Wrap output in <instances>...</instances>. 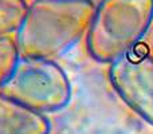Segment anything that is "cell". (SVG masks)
Wrapping results in <instances>:
<instances>
[{
    "instance_id": "277c9868",
    "label": "cell",
    "mask_w": 153,
    "mask_h": 134,
    "mask_svg": "<svg viewBox=\"0 0 153 134\" xmlns=\"http://www.w3.org/2000/svg\"><path fill=\"white\" fill-rule=\"evenodd\" d=\"M108 75L120 98L153 126V56L134 50L111 62Z\"/></svg>"
},
{
    "instance_id": "6da1fadb",
    "label": "cell",
    "mask_w": 153,
    "mask_h": 134,
    "mask_svg": "<svg viewBox=\"0 0 153 134\" xmlns=\"http://www.w3.org/2000/svg\"><path fill=\"white\" fill-rule=\"evenodd\" d=\"M93 0H34L16 32L19 55L55 59L73 48L87 32Z\"/></svg>"
},
{
    "instance_id": "7a4b0ae2",
    "label": "cell",
    "mask_w": 153,
    "mask_h": 134,
    "mask_svg": "<svg viewBox=\"0 0 153 134\" xmlns=\"http://www.w3.org/2000/svg\"><path fill=\"white\" fill-rule=\"evenodd\" d=\"M153 21V0H100L86 32L90 56L109 63L134 51Z\"/></svg>"
},
{
    "instance_id": "52a82bcc",
    "label": "cell",
    "mask_w": 153,
    "mask_h": 134,
    "mask_svg": "<svg viewBox=\"0 0 153 134\" xmlns=\"http://www.w3.org/2000/svg\"><path fill=\"white\" fill-rule=\"evenodd\" d=\"M20 58L15 38L7 36L0 39V89L13 73Z\"/></svg>"
},
{
    "instance_id": "3957f363",
    "label": "cell",
    "mask_w": 153,
    "mask_h": 134,
    "mask_svg": "<svg viewBox=\"0 0 153 134\" xmlns=\"http://www.w3.org/2000/svg\"><path fill=\"white\" fill-rule=\"evenodd\" d=\"M0 91L42 114L56 113L71 101L69 76L53 59L20 56Z\"/></svg>"
},
{
    "instance_id": "8992f818",
    "label": "cell",
    "mask_w": 153,
    "mask_h": 134,
    "mask_svg": "<svg viewBox=\"0 0 153 134\" xmlns=\"http://www.w3.org/2000/svg\"><path fill=\"white\" fill-rule=\"evenodd\" d=\"M27 11L26 0H0V39L19 31Z\"/></svg>"
},
{
    "instance_id": "5b68a950",
    "label": "cell",
    "mask_w": 153,
    "mask_h": 134,
    "mask_svg": "<svg viewBox=\"0 0 153 134\" xmlns=\"http://www.w3.org/2000/svg\"><path fill=\"white\" fill-rule=\"evenodd\" d=\"M51 122L0 91V134H50Z\"/></svg>"
}]
</instances>
